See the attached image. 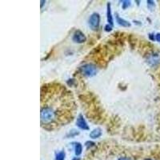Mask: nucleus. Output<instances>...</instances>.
Here are the masks:
<instances>
[{"instance_id": "obj_1", "label": "nucleus", "mask_w": 160, "mask_h": 160, "mask_svg": "<svg viewBox=\"0 0 160 160\" xmlns=\"http://www.w3.org/2000/svg\"><path fill=\"white\" fill-rule=\"evenodd\" d=\"M80 70H81V72H82V75L88 77L94 76L98 72V69H97L96 67L91 63L85 64L82 67H81Z\"/></svg>"}, {"instance_id": "obj_10", "label": "nucleus", "mask_w": 160, "mask_h": 160, "mask_svg": "<svg viewBox=\"0 0 160 160\" xmlns=\"http://www.w3.org/2000/svg\"><path fill=\"white\" fill-rule=\"evenodd\" d=\"M65 158V152L60 151L56 155V160H64Z\"/></svg>"}, {"instance_id": "obj_11", "label": "nucleus", "mask_w": 160, "mask_h": 160, "mask_svg": "<svg viewBox=\"0 0 160 160\" xmlns=\"http://www.w3.org/2000/svg\"><path fill=\"white\" fill-rule=\"evenodd\" d=\"M131 5V1H122V8L123 9L128 8Z\"/></svg>"}, {"instance_id": "obj_15", "label": "nucleus", "mask_w": 160, "mask_h": 160, "mask_svg": "<svg viewBox=\"0 0 160 160\" xmlns=\"http://www.w3.org/2000/svg\"><path fill=\"white\" fill-rule=\"evenodd\" d=\"M73 160H79V158H74V159Z\"/></svg>"}, {"instance_id": "obj_13", "label": "nucleus", "mask_w": 160, "mask_h": 160, "mask_svg": "<svg viewBox=\"0 0 160 160\" xmlns=\"http://www.w3.org/2000/svg\"><path fill=\"white\" fill-rule=\"evenodd\" d=\"M155 39H156L158 42H160V34H157L156 37H155Z\"/></svg>"}, {"instance_id": "obj_3", "label": "nucleus", "mask_w": 160, "mask_h": 160, "mask_svg": "<svg viewBox=\"0 0 160 160\" xmlns=\"http://www.w3.org/2000/svg\"><path fill=\"white\" fill-rule=\"evenodd\" d=\"M87 38H86L85 35L79 30H77L74 35H73V41L78 43H82V42H86Z\"/></svg>"}, {"instance_id": "obj_5", "label": "nucleus", "mask_w": 160, "mask_h": 160, "mask_svg": "<svg viewBox=\"0 0 160 160\" xmlns=\"http://www.w3.org/2000/svg\"><path fill=\"white\" fill-rule=\"evenodd\" d=\"M116 20H117V22H118L120 26H122V27H126V28H128V27H130V26H131V23H130L128 21L123 19V18H120V17L118 16V14H116Z\"/></svg>"}, {"instance_id": "obj_8", "label": "nucleus", "mask_w": 160, "mask_h": 160, "mask_svg": "<svg viewBox=\"0 0 160 160\" xmlns=\"http://www.w3.org/2000/svg\"><path fill=\"white\" fill-rule=\"evenodd\" d=\"M108 24L111 26L113 25V17L111 15V3L108 4Z\"/></svg>"}, {"instance_id": "obj_12", "label": "nucleus", "mask_w": 160, "mask_h": 160, "mask_svg": "<svg viewBox=\"0 0 160 160\" xmlns=\"http://www.w3.org/2000/svg\"><path fill=\"white\" fill-rule=\"evenodd\" d=\"M111 29H112V27H111V25H109V24H108V25L105 27V31H111Z\"/></svg>"}, {"instance_id": "obj_14", "label": "nucleus", "mask_w": 160, "mask_h": 160, "mask_svg": "<svg viewBox=\"0 0 160 160\" xmlns=\"http://www.w3.org/2000/svg\"><path fill=\"white\" fill-rule=\"evenodd\" d=\"M118 160H130V159L128 158H125V157H124V158H120Z\"/></svg>"}, {"instance_id": "obj_7", "label": "nucleus", "mask_w": 160, "mask_h": 160, "mask_svg": "<svg viewBox=\"0 0 160 160\" xmlns=\"http://www.w3.org/2000/svg\"><path fill=\"white\" fill-rule=\"evenodd\" d=\"M158 61H159V57H158V55L157 54L151 55L149 58H148V62L152 64V65H155L156 62H158Z\"/></svg>"}, {"instance_id": "obj_6", "label": "nucleus", "mask_w": 160, "mask_h": 160, "mask_svg": "<svg viewBox=\"0 0 160 160\" xmlns=\"http://www.w3.org/2000/svg\"><path fill=\"white\" fill-rule=\"evenodd\" d=\"M102 135V130L100 128H96V129L93 130L91 133H90V137L92 138H98Z\"/></svg>"}, {"instance_id": "obj_9", "label": "nucleus", "mask_w": 160, "mask_h": 160, "mask_svg": "<svg viewBox=\"0 0 160 160\" xmlns=\"http://www.w3.org/2000/svg\"><path fill=\"white\" fill-rule=\"evenodd\" d=\"M82 148L81 143L79 142H76L75 143V155H79L81 153H82Z\"/></svg>"}, {"instance_id": "obj_16", "label": "nucleus", "mask_w": 160, "mask_h": 160, "mask_svg": "<svg viewBox=\"0 0 160 160\" xmlns=\"http://www.w3.org/2000/svg\"><path fill=\"white\" fill-rule=\"evenodd\" d=\"M145 160H151V159H150V158H148V159H145Z\"/></svg>"}, {"instance_id": "obj_4", "label": "nucleus", "mask_w": 160, "mask_h": 160, "mask_svg": "<svg viewBox=\"0 0 160 160\" xmlns=\"http://www.w3.org/2000/svg\"><path fill=\"white\" fill-rule=\"evenodd\" d=\"M76 124L78 128H80V129L87 130V131L90 129L89 127H88V123H87V122H86L85 118H83L82 115H81V114H80L78 117H77Z\"/></svg>"}, {"instance_id": "obj_2", "label": "nucleus", "mask_w": 160, "mask_h": 160, "mask_svg": "<svg viewBox=\"0 0 160 160\" xmlns=\"http://www.w3.org/2000/svg\"><path fill=\"white\" fill-rule=\"evenodd\" d=\"M88 22H89V26L91 29L95 30V31L98 29L100 22V16L98 13H93L90 16Z\"/></svg>"}]
</instances>
